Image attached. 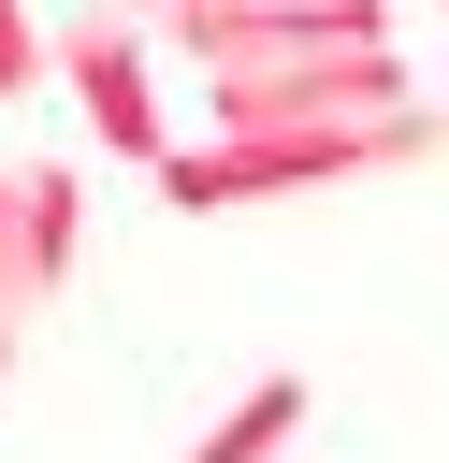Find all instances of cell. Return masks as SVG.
Listing matches in <instances>:
<instances>
[{
    "mask_svg": "<svg viewBox=\"0 0 449 463\" xmlns=\"http://www.w3.org/2000/svg\"><path fill=\"white\" fill-rule=\"evenodd\" d=\"M449 145V101L391 116V130H246V145H174L159 159V203L174 217H232V203H290V188H362V174H406Z\"/></svg>",
    "mask_w": 449,
    "mask_h": 463,
    "instance_id": "1",
    "label": "cell"
},
{
    "mask_svg": "<svg viewBox=\"0 0 449 463\" xmlns=\"http://www.w3.org/2000/svg\"><path fill=\"white\" fill-rule=\"evenodd\" d=\"M391 14L377 0H232L188 29V72L203 87H246V72H304V58H377Z\"/></svg>",
    "mask_w": 449,
    "mask_h": 463,
    "instance_id": "2",
    "label": "cell"
},
{
    "mask_svg": "<svg viewBox=\"0 0 449 463\" xmlns=\"http://www.w3.org/2000/svg\"><path fill=\"white\" fill-rule=\"evenodd\" d=\"M58 87L87 101V130H101L116 159H145V174L174 159V130H159V87H145V29H130L116 0H101V14H72V43H58Z\"/></svg>",
    "mask_w": 449,
    "mask_h": 463,
    "instance_id": "3",
    "label": "cell"
},
{
    "mask_svg": "<svg viewBox=\"0 0 449 463\" xmlns=\"http://www.w3.org/2000/svg\"><path fill=\"white\" fill-rule=\"evenodd\" d=\"M304 420H319V391H304V376H261L246 405H217V420H203V449H188V463H275Z\"/></svg>",
    "mask_w": 449,
    "mask_h": 463,
    "instance_id": "4",
    "label": "cell"
},
{
    "mask_svg": "<svg viewBox=\"0 0 449 463\" xmlns=\"http://www.w3.org/2000/svg\"><path fill=\"white\" fill-rule=\"evenodd\" d=\"M43 58H58V43H43V14H29V0H0V101H29V87H43Z\"/></svg>",
    "mask_w": 449,
    "mask_h": 463,
    "instance_id": "5",
    "label": "cell"
},
{
    "mask_svg": "<svg viewBox=\"0 0 449 463\" xmlns=\"http://www.w3.org/2000/svg\"><path fill=\"white\" fill-rule=\"evenodd\" d=\"M116 14H130L145 43H188V29H203V14H232V0H116Z\"/></svg>",
    "mask_w": 449,
    "mask_h": 463,
    "instance_id": "6",
    "label": "cell"
},
{
    "mask_svg": "<svg viewBox=\"0 0 449 463\" xmlns=\"http://www.w3.org/2000/svg\"><path fill=\"white\" fill-rule=\"evenodd\" d=\"M0 376H14V347H0Z\"/></svg>",
    "mask_w": 449,
    "mask_h": 463,
    "instance_id": "7",
    "label": "cell"
},
{
    "mask_svg": "<svg viewBox=\"0 0 449 463\" xmlns=\"http://www.w3.org/2000/svg\"><path fill=\"white\" fill-rule=\"evenodd\" d=\"M435 14H449V0H435Z\"/></svg>",
    "mask_w": 449,
    "mask_h": 463,
    "instance_id": "8",
    "label": "cell"
}]
</instances>
